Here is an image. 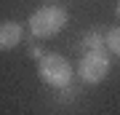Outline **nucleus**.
Wrapping results in <instances>:
<instances>
[{
    "mask_svg": "<svg viewBox=\"0 0 120 115\" xmlns=\"http://www.w3.org/2000/svg\"><path fill=\"white\" fill-rule=\"evenodd\" d=\"M75 72L77 70H72L69 59L61 56V54H45L43 59L38 62L40 80H43L45 86H51V88H67V86H72Z\"/></svg>",
    "mask_w": 120,
    "mask_h": 115,
    "instance_id": "obj_2",
    "label": "nucleus"
},
{
    "mask_svg": "<svg viewBox=\"0 0 120 115\" xmlns=\"http://www.w3.org/2000/svg\"><path fill=\"white\" fill-rule=\"evenodd\" d=\"M69 21V13L67 8H61V5L56 3H45L43 8H38L30 16V21H27V30H30L32 38H56L61 30L67 27Z\"/></svg>",
    "mask_w": 120,
    "mask_h": 115,
    "instance_id": "obj_1",
    "label": "nucleus"
},
{
    "mask_svg": "<svg viewBox=\"0 0 120 115\" xmlns=\"http://www.w3.org/2000/svg\"><path fill=\"white\" fill-rule=\"evenodd\" d=\"M30 54H32V59H38V62L45 56V54H43V48H38V46H32V48H30Z\"/></svg>",
    "mask_w": 120,
    "mask_h": 115,
    "instance_id": "obj_7",
    "label": "nucleus"
},
{
    "mask_svg": "<svg viewBox=\"0 0 120 115\" xmlns=\"http://www.w3.org/2000/svg\"><path fill=\"white\" fill-rule=\"evenodd\" d=\"M24 38V27L19 24V21H3L0 24V48L3 51H11V48H16L19 43Z\"/></svg>",
    "mask_w": 120,
    "mask_h": 115,
    "instance_id": "obj_4",
    "label": "nucleus"
},
{
    "mask_svg": "<svg viewBox=\"0 0 120 115\" xmlns=\"http://www.w3.org/2000/svg\"><path fill=\"white\" fill-rule=\"evenodd\" d=\"M115 13H117V19H120V0H117V8H115Z\"/></svg>",
    "mask_w": 120,
    "mask_h": 115,
    "instance_id": "obj_8",
    "label": "nucleus"
},
{
    "mask_svg": "<svg viewBox=\"0 0 120 115\" xmlns=\"http://www.w3.org/2000/svg\"><path fill=\"white\" fill-rule=\"evenodd\" d=\"M107 48L120 59V27H112V30H107Z\"/></svg>",
    "mask_w": 120,
    "mask_h": 115,
    "instance_id": "obj_6",
    "label": "nucleus"
},
{
    "mask_svg": "<svg viewBox=\"0 0 120 115\" xmlns=\"http://www.w3.org/2000/svg\"><path fill=\"white\" fill-rule=\"evenodd\" d=\"M109 75V56L107 51H83L80 62H77V78L88 86L101 83Z\"/></svg>",
    "mask_w": 120,
    "mask_h": 115,
    "instance_id": "obj_3",
    "label": "nucleus"
},
{
    "mask_svg": "<svg viewBox=\"0 0 120 115\" xmlns=\"http://www.w3.org/2000/svg\"><path fill=\"white\" fill-rule=\"evenodd\" d=\"M83 51H107V32L91 30L83 38Z\"/></svg>",
    "mask_w": 120,
    "mask_h": 115,
    "instance_id": "obj_5",
    "label": "nucleus"
},
{
    "mask_svg": "<svg viewBox=\"0 0 120 115\" xmlns=\"http://www.w3.org/2000/svg\"><path fill=\"white\" fill-rule=\"evenodd\" d=\"M45 3H51V0H45Z\"/></svg>",
    "mask_w": 120,
    "mask_h": 115,
    "instance_id": "obj_9",
    "label": "nucleus"
}]
</instances>
